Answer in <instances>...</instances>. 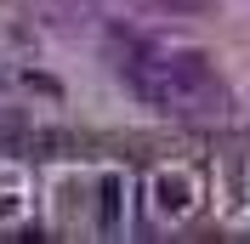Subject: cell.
I'll return each mask as SVG.
<instances>
[{
  "label": "cell",
  "instance_id": "cell-1",
  "mask_svg": "<svg viewBox=\"0 0 250 244\" xmlns=\"http://www.w3.org/2000/svg\"><path fill=\"white\" fill-rule=\"evenodd\" d=\"M159 6H176V12H182V6H193V0H159Z\"/></svg>",
  "mask_w": 250,
  "mask_h": 244
}]
</instances>
